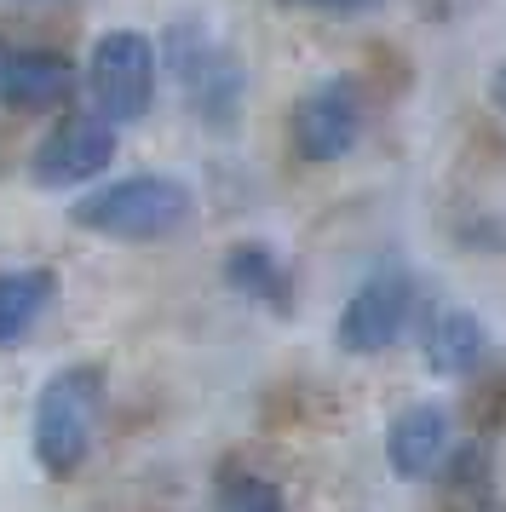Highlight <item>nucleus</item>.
<instances>
[{
  "label": "nucleus",
  "instance_id": "2",
  "mask_svg": "<svg viewBox=\"0 0 506 512\" xmlns=\"http://www.w3.org/2000/svg\"><path fill=\"white\" fill-rule=\"evenodd\" d=\"M190 190L167 173H133V179H115V185L81 196L69 219L92 236H115V242H150V236H173L190 219Z\"/></svg>",
  "mask_w": 506,
  "mask_h": 512
},
{
  "label": "nucleus",
  "instance_id": "4",
  "mask_svg": "<svg viewBox=\"0 0 506 512\" xmlns=\"http://www.w3.org/2000/svg\"><path fill=\"white\" fill-rule=\"evenodd\" d=\"M414 317V282L403 265H386V271H374V277L345 300L340 323H334V340L340 351L351 357H380L403 340V328Z\"/></svg>",
  "mask_w": 506,
  "mask_h": 512
},
{
  "label": "nucleus",
  "instance_id": "11",
  "mask_svg": "<svg viewBox=\"0 0 506 512\" xmlns=\"http://www.w3.org/2000/svg\"><path fill=\"white\" fill-rule=\"evenodd\" d=\"M52 300H58V277L52 271H41V265L35 271H6L0 277V351L23 346Z\"/></svg>",
  "mask_w": 506,
  "mask_h": 512
},
{
  "label": "nucleus",
  "instance_id": "7",
  "mask_svg": "<svg viewBox=\"0 0 506 512\" xmlns=\"http://www.w3.org/2000/svg\"><path fill=\"white\" fill-rule=\"evenodd\" d=\"M167 47H173L167 58H173L179 81L190 87V104H196L207 121H225L230 110H236V98H242V75H236V64H230L219 47L190 41V24H173Z\"/></svg>",
  "mask_w": 506,
  "mask_h": 512
},
{
  "label": "nucleus",
  "instance_id": "15",
  "mask_svg": "<svg viewBox=\"0 0 506 512\" xmlns=\"http://www.w3.org/2000/svg\"><path fill=\"white\" fill-rule=\"evenodd\" d=\"M489 93H495V104H501V110H506V64H501V70H495V81H489Z\"/></svg>",
  "mask_w": 506,
  "mask_h": 512
},
{
  "label": "nucleus",
  "instance_id": "5",
  "mask_svg": "<svg viewBox=\"0 0 506 512\" xmlns=\"http://www.w3.org/2000/svg\"><path fill=\"white\" fill-rule=\"evenodd\" d=\"M115 162V127L104 116H69L58 121V133H46L41 150L29 156V179L41 190L87 185Z\"/></svg>",
  "mask_w": 506,
  "mask_h": 512
},
{
  "label": "nucleus",
  "instance_id": "9",
  "mask_svg": "<svg viewBox=\"0 0 506 512\" xmlns=\"http://www.w3.org/2000/svg\"><path fill=\"white\" fill-rule=\"evenodd\" d=\"M75 87V64L58 52H23V47H0V104L12 110H46L69 98Z\"/></svg>",
  "mask_w": 506,
  "mask_h": 512
},
{
  "label": "nucleus",
  "instance_id": "1",
  "mask_svg": "<svg viewBox=\"0 0 506 512\" xmlns=\"http://www.w3.org/2000/svg\"><path fill=\"white\" fill-rule=\"evenodd\" d=\"M98 415H104V369L92 363L58 369L35 397V461L52 478L81 472L98 438Z\"/></svg>",
  "mask_w": 506,
  "mask_h": 512
},
{
  "label": "nucleus",
  "instance_id": "8",
  "mask_svg": "<svg viewBox=\"0 0 506 512\" xmlns=\"http://www.w3.org/2000/svg\"><path fill=\"white\" fill-rule=\"evenodd\" d=\"M449 443H455V426L437 403H409L403 415L386 426V461L397 478H437V466L449 461Z\"/></svg>",
  "mask_w": 506,
  "mask_h": 512
},
{
  "label": "nucleus",
  "instance_id": "14",
  "mask_svg": "<svg viewBox=\"0 0 506 512\" xmlns=\"http://www.w3.org/2000/svg\"><path fill=\"white\" fill-rule=\"evenodd\" d=\"M294 6H317V12H368L374 0H294Z\"/></svg>",
  "mask_w": 506,
  "mask_h": 512
},
{
  "label": "nucleus",
  "instance_id": "10",
  "mask_svg": "<svg viewBox=\"0 0 506 512\" xmlns=\"http://www.w3.org/2000/svg\"><path fill=\"white\" fill-rule=\"evenodd\" d=\"M483 346H489V334L472 311H437L426 334H420V351H426V369L432 374H472L483 363Z\"/></svg>",
  "mask_w": 506,
  "mask_h": 512
},
{
  "label": "nucleus",
  "instance_id": "12",
  "mask_svg": "<svg viewBox=\"0 0 506 512\" xmlns=\"http://www.w3.org/2000/svg\"><path fill=\"white\" fill-rule=\"evenodd\" d=\"M225 277L236 294H248L259 300L265 311H288L294 305V288H288V271L276 265L271 248H259V242H242V248H230L225 254Z\"/></svg>",
  "mask_w": 506,
  "mask_h": 512
},
{
  "label": "nucleus",
  "instance_id": "6",
  "mask_svg": "<svg viewBox=\"0 0 506 512\" xmlns=\"http://www.w3.org/2000/svg\"><path fill=\"white\" fill-rule=\"evenodd\" d=\"M363 133V104L351 81H322L294 104V150L305 162H340Z\"/></svg>",
  "mask_w": 506,
  "mask_h": 512
},
{
  "label": "nucleus",
  "instance_id": "3",
  "mask_svg": "<svg viewBox=\"0 0 506 512\" xmlns=\"http://www.w3.org/2000/svg\"><path fill=\"white\" fill-rule=\"evenodd\" d=\"M87 87H92L98 116L110 127L144 121L150 116V98H156V47H150V35H138V29L98 35L92 64H87Z\"/></svg>",
  "mask_w": 506,
  "mask_h": 512
},
{
  "label": "nucleus",
  "instance_id": "13",
  "mask_svg": "<svg viewBox=\"0 0 506 512\" xmlns=\"http://www.w3.org/2000/svg\"><path fill=\"white\" fill-rule=\"evenodd\" d=\"M213 512H282V489L259 472H225L219 495H213Z\"/></svg>",
  "mask_w": 506,
  "mask_h": 512
}]
</instances>
